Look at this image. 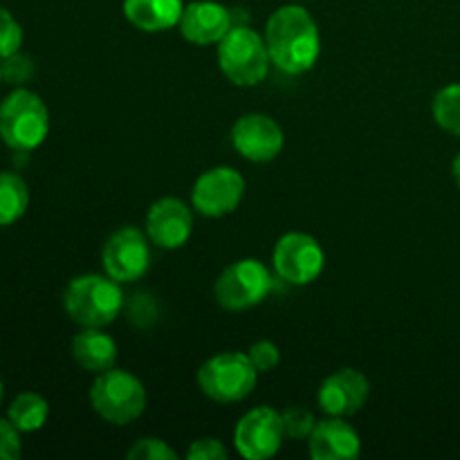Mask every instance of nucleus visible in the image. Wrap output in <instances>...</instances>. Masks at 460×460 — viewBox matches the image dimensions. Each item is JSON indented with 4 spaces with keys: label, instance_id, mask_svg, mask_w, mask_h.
Masks as SVG:
<instances>
[{
    "label": "nucleus",
    "instance_id": "obj_14",
    "mask_svg": "<svg viewBox=\"0 0 460 460\" xmlns=\"http://www.w3.org/2000/svg\"><path fill=\"white\" fill-rule=\"evenodd\" d=\"M193 234V211L173 196L160 198L146 214V236L160 250H180Z\"/></svg>",
    "mask_w": 460,
    "mask_h": 460
},
{
    "label": "nucleus",
    "instance_id": "obj_23",
    "mask_svg": "<svg viewBox=\"0 0 460 460\" xmlns=\"http://www.w3.org/2000/svg\"><path fill=\"white\" fill-rule=\"evenodd\" d=\"M22 27L9 9L0 7V61L21 52Z\"/></svg>",
    "mask_w": 460,
    "mask_h": 460
},
{
    "label": "nucleus",
    "instance_id": "obj_21",
    "mask_svg": "<svg viewBox=\"0 0 460 460\" xmlns=\"http://www.w3.org/2000/svg\"><path fill=\"white\" fill-rule=\"evenodd\" d=\"M431 115L445 133L460 137V84H449L436 93Z\"/></svg>",
    "mask_w": 460,
    "mask_h": 460
},
{
    "label": "nucleus",
    "instance_id": "obj_2",
    "mask_svg": "<svg viewBox=\"0 0 460 460\" xmlns=\"http://www.w3.org/2000/svg\"><path fill=\"white\" fill-rule=\"evenodd\" d=\"M66 314L81 328H106L124 310L121 283L108 274H81L63 292Z\"/></svg>",
    "mask_w": 460,
    "mask_h": 460
},
{
    "label": "nucleus",
    "instance_id": "obj_18",
    "mask_svg": "<svg viewBox=\"0 0 460 460\" xmlns=\"http://www.w3.org/2000/svg\"><path fill=\"white\" fill-rule=\"evenodd\" d=\"M72 358L84 371L99 376L115 367L117 344L103 328H84L72 340Z\"/></svg>",
    "mask_w": 460,
    "mask_h": 460
},
{
    "label": "nucleus",
    "instance_id": "obj_22",
    "mask_svg": "<svg viewBox=\"0 0 460 460\" xmlns=\"http://www.w3.org/2000/svg\"><path fill=\"white\" fill-rule=\"evenodd\" d=\"M281 422L288 438L308 440L310 434H313L314 425H317V418H314V413L310 411V409L292 404V407H288L286 411H281Z\"/></svg>",
    "mask_w": 460,
    "mask_h": 460
},
{
    "label": "nucleus",
    "instance_id": "obj_16",
    "mask_svg": "<svg viewBox=\"0 0 460 460\" xmlns=\"http://www.w3.org/2000/svg\"><path fill=\"white\" fill-rule=\"evenodd\" d=\"M308 452L314 460H353L362 454V438L346 418L328 416L314 425L308 438Z\"/></svg>",
    "mask_w": 460,
    "mask_h": 460
},
{
    "label": "nucleus",
    "instance_id": "obj_31",
    "mask_svg": "<svg viewBox=\"0 0 460 460\" xmlns=\"http://www.w3.org/2000/svg\"><path fill=\"white\" fill-rule=\"evenodd\" d=\"M0 81H3V72H0Z\"/></svg>",
    "mask_w": 460,
    "mask_h": 460
},
{
    "label": "nucleus",
    "instance_id": "obj_17",
    "mask_svg": "<svg viewBox=\"0 0 460 460\" xmlns=\"http://www.w3.org/2000/svg\"><path fill=\"white\" fill-rule=\"evenodd\" d=\"M121 9L130 25L146 34H157L180 25L184 3L182 0H124Z\"/></svg>",
    "mask_w": 460,
    "mask_h": 460
},
{
    "label": "nucleus",
    "instance_id": "obj_11",
    "mask_svg": "<svg viewBox=\"0 0 460 460\" xmlns=\"http://www.w3.org/2000/svg\"><path fill=\"white\" fill-rule=\"evenodd\" d=\"M286 440L281 411L272 407H256L247 411L234 429V447L247 460H268L277 456Z\"/></svg>",
    "mask_w": 460,
    "mask_h": 460
},
{
    "label": "nucleus",
    "instance_id": "obj_25",
    "mask_svg": "<svg viewBox=\"0 0 460 460\" xmlns=\"http://www.w3.org/2000/svg\"><path fill=\"white\" fill-rule=\"evenodd\" d=\"M0 72H3V81L12 85H22L34 76V61L25 54L16 52L12 57L3 58L0 63Z\"/></svg>",
    "mask_w": 460,
    "mask_h": 460
},
{
    "label": "nucleus",
    "instance_id": "obj_8",
    "mask_svg": "<svg viewBox=\"0 0 460 460\" xmlns=\"http://www.w3.org/2000/svg\"><path fill=\"white\" fill-rule=\"evenodd\" d=\"M151 238L135 225H124L102 247L103 272L119 283H135L151 270Z\"/></svg>",
    "mask_w": 460,
    "mask_h": 460
},
{
    "label": "nucleus",
    "instance_id": "obj_13",
    "mask_svg": "<svg viewBox=\"0 0 460 460\" xmlns=\"http://www.w3.org/2000/svg\"><path fill=\"white\" fill-rule=\"evenodd\" d=\"M371 395V382L358 368H340L331 373L317 389V404L326 416L350 418L362 411Z\"/></svg>",
    "mask_w": 460,
    "mask_h": 460
},
{
    "label": "nucleus",
    "instance_id": "obj_4",
    "mask_svg": "<svg viewBox=\"0 0 460 460\" xmlns=\"http://www.w3.org/2000/svg\"><path fill=\"white\" fill-rule=\"evenodd\" d=\"M49 135V111L43 99L27 88H16L0 103V139L12 151L30 153Z\"/></svg>",
    "mask_w": 460,
    "mask_h": 460
},
{
    "label": "nucleus",
    "instance_id": "obj_24",
    "mask_svg": "<svg viewBox=\"0 0 460 460\" xmlns=\"http://www.w3.org/2000/svg\"><path fill=\"white\" fill-rule=\"evenodd\" d=\"M126 458L130 460H175L178 454L175 449L169 447V443H164L162 438H139L135 440L133 447L126 452Z\"/></svg>",
    "mask_w": 460,
    "mask_h": 460
},
{
    "label": "nucleus",
    "instance_id": "obj_26",
    "mask_svg": "<svg viewBox=\"0 0 460 460\" xmlns=\"http://www.w3.org/2000/svg\"><path fill=\"white\" fill-rule=\"evenodd\" d=\"M247 355H250L252 364H254L259 373H272L281 364V350L270 340L254 341L250 346V350H247Z\"/></svg>",
    "mask_w": 460,
    "mask_h": 460
},
{
    "label": "nucleus",
    "instance_id": "obj_15",
    "mask_svg": "<svg viewBox=\"0 0 460 460\" xmlns=\"http://www.w3.org/2000/svg\"><path fill=\"white\" fill-rule=\"evenodd\" d=\"M178 27L189 43L218 45L234 27L232 12L216 0H196V3L184 4Z\"/></svg>",
    "mask_w": 460,
    "mask_h": 460
},
{
    "label": "nucleus",
    "instance_id": "obj_28",
    "mask_svg": "<svg viewBox=\"0 0 460 460\" xmlns=\"http://www.w3.org/2000/svg\"><path fill=\"white\" fill-rule=\"evenodd\" d=\"M227 456V447L218 438H198L187 449V460H225Z\"/></svg>",
    "mask_w": 460,
    "mask_h": 460
},
{
    "label": "nucleus",
    "instance_id": "obj_19",
    "mask_svg": "<svg viewBox=\"0 0 460 460\" xmlns=\"http://www.w3.org/2000/svg\"><path fill=\"white\" fill-rule=\"evenodd\" d=\"M30 207V187L12 171H0V227L18 223Z\"/></svg>",
    "mask_w": 460,
    "mask_h": 460
},
{
    "label": "nucleus",
    "instance_id": "obj_1",
    "mask_svg": "<svg viewBox=\"0 0 460 460\" xmlns=\"http://www.w3.org/2000/svg\"><path fill=\"white\" fill-rule=\"evenodd\" d=\"M263 36L272 66L286 75H305L322 57V34L317 21L301 4H283L274 9L265 22Z\"/></svg>",
    "mask_w": 460,
    "mask_h": 460
},
{
    "label": "nucleus",
    "instance_id": "obj_12",
    "mask_svg": "<svg viewBox=\"0 0 460 460\" xmlns=\"http://www.w3.org/2000/svg\"><path fill=\"white\" fill-rule=\"evenodd\" d=\"M232 146L252 164H268L281 155L286 133L281 124L263 112H245L232 126Z\"/></svg>",
    "mask_w": 460,
    "mask_h": 460
},
{
    "label": "nucleus",
    "instance_id": "obj_6",
    "mask_svg": "<svg viewBox=\"0 0 460 460\" xmlns=\"http://www.w3.org/2000/svg\"><path fill=\"white\" fill-rule=\"evenodd\" d=\"M261 373L250 355L241 350H225L207 359L196 373L198 386L209 400L218 404H234L250 398Z\"/></svg>",
    "mask_w": 460,
    "mask_h": 460
},
{
    "label": "nucleus",
    "instance_id": "obj_5",
    "mask_svg": "<svg viewBox=\"0 0 460 460\" xmlns=\"http://www.w3.org/2000/svg\"><path fill=\"white\" fill-rule=\"evenodd\" d=\"M218 66L238 88H254L268 76L270 58L265 36L247 25H236L218 43Z\"/></svg>",
    "mask_w": 460,
    "mask_h": 460
},
{
    "label": "nucleus",
    "instance_id": "obj_27",
    "mask_svg": "<svg viewBox=\"0 0 460 460\" xmlns=\"http://www.w3.org/2000/svg\"><path fill=\"white\" fill-rule=\"evenodd\" d=\"M22 454L21 431L9 418H0V460H18Z\"/></svg>",
    "mask_w": 460,
    "mask_h": 460
},
{
    "label": "nucleus",
    "instance_id": "obj_20",
    "mask_svg": "<svg viewBox=\"0 0 460 460\" xmlns=\"http://www.w3.org/2000/svg\"><path fill=\"white\" fill-rule=\"evenodd\" d=\"M7 418L21 434H34V431L43 429V425L48 422L49 404L43 395L25 391V394L16 395L12 400L7 409Z\"/></svg>",
    "mask_w": 460,
    "mask_h": 460
},
{
    "label": "nucleus",
    "instance_id": "obj_29",
    "mask_svg": "<svg viewBox=\"0 0 460 460\" xmlns=\"http://www.w3.org/2000/svg\"><path fill=\"white\" fill-rule=\"evenodd\" d=\"M452 173H454V180H456V184L460 189V153L454 157V162H452Z\"/></svg>",
    "mask_w": 460,
    "mask_h": 460
},
{
    "label": "nucleus",
    "instance_id": "obj_9",
    "mask_svg": "<svg viewBox=\"0 0 460 460\" xmlns=\"http://www.w3.org/2000/svg\"><path fill=\"white\" fill-rule=\"evenodd\" d=\"M272 265L281 281L290 286H310L326 268V252L310 234L288 232L274 245Z\"/></svg>",
    "mask_w": 460,
    "mask_h": 460
},
{
    "label": "nucleus",
    "instance_id": "obj_7",
    "mask_svg": "<svg viewBox=\"0 0 460 460\" xmlns=\"http://www.w3.org/2000/svg\"><path fill=\"white\" fill-rule=\"evenodd\" d=\"M272 274L259 259H241L227 265L214 283V299L229 313L256 308L272 292Z\"/></svg>",
    "mask_w": 460,
    "mask_h": 460
},
{
    "label": "nucleus",
    "instance_id": "obj_10",
    "mask_svg": "<svg viewBox=\"0 0 460 460\" xmlns=\"http://www.w3.org/2000/svg\"><path fill=\"white\" fill-rule=\"evenodd\" d=\"M247 182L234 166H214L200 173L191 189V207L205 218L234 214L245 198Z\"/></svg>",
    "mask_w": 460,
    "mask_h": 460
},
{
    "label": "nucleus",
    "instance_id": "obj_30",
    "mask_svg": "<svg viewBox=\"0 0 460 460\" xmlns=\"http://www.w3.org/2000/svg\"><path fill=\"white\" fill-rule=\"evenodd\" d=\"M3 398H4V386H3V380H0V404H3Z\"/></svg>",
    "mask_w": 460,
    "mask_h": 460
},
{
    "label": "nucleus",
    "instance_id": "obj_3",
    "mask_svg": "<svg viewBox=\"0 0 460 460\" xmlns=\"http://www.w3.org/2000/svg\"><path fill=\"white\" fill-rule=\"evenodd\" d=\"M146 386L124 368H108L94 377L90 386V404L102 420L124 427L142 418L146 411Z\"/></svg>",
    "mask_w": 460,
    "mask_h": 460
}]
</instances>
